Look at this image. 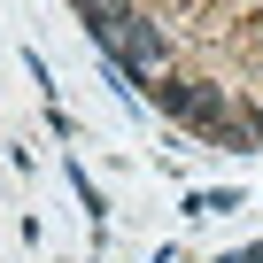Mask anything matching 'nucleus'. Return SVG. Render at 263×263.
Segmentation results:
<instances>
[{
  "instance_id": "obj_1",
  "label": "nucleus",
  "mask_w": 263,
  "mask_h": 263,
  "mask_svg": "<svg viewBox=\"0 0 263 263\" xmlns=\"http://www.w3.org/2000/svg\"><path fill=\"white\" fill-rule=\"evenodd\" d=\"M124 54H132V62H163V31H155L147 16H132V24H124Z\"/></svg>"
}]
</instances>
